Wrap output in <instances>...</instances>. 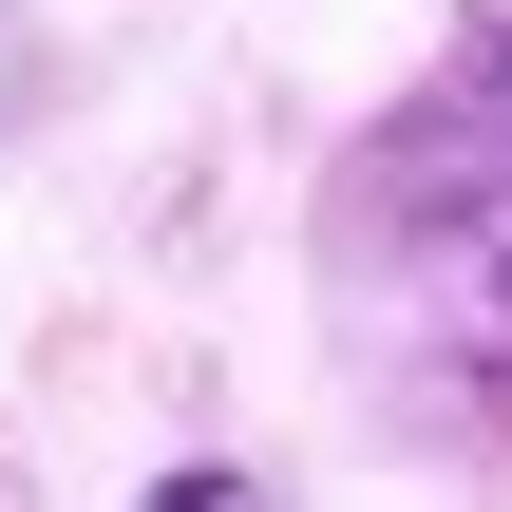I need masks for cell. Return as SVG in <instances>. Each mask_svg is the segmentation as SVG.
<instances>
[{"mask_svg": "<svg viewBox=\"0 0 512 512\" xmlns=\"http://www.w3.org/2000/svg\"><path fill=\"white\" fill-rule=\"evenodd\" d=\"M342 266H399L418 304L512 323V0L361 133V171H342Z\"/></svg>", "mask_w": 512, "mask_h": 512, "instance_id": "6da1fadb", "label": "cell"}, {"mask_svg": "<svg viewBox=\"0 0 512 512\" xmlns=\"http://www.w3.org/2000/svg\"><path fill=\"white\" fill-rule=\"evenodd\" d=\"M133 512H285V494H266L247 456H171V475H152V494H133Z\"/></svg>", "mask_w": 512, "mask_h": 512, "instance_id": "7a4b0ae2", "label": "cell"}]
</instances>
